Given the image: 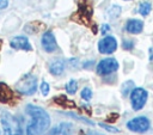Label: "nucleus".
<instances>
[{
	"label": "nucleus",
	"instance_id": "9d476101",
	"mask_svg": "<svg viewBox=\"0 0 153 135\" xmlns=\"http://www.w3.org/2000/svg\"><path fill=\"white\" fill-rule=\"evenodd\" d=\"M16 100L13 91L4 82H0V103L2 104H11Z\"/></svg>",
	"mask_w": 153,
	"mask_h": 135
},
{
	"label": "nucleus",
	"instance_id": "7ed1b4c3",
	"mask_svg": "<svg viewBox=\"0 0 153 135\" xmlns=\"http://www.w3.org/2000/svg\"><path fill=\"white\" fill-rule=\"evenodd\" d=\"M16 90L20 94L31 96L37 91V78L32 74H25L16 84Z\"/></svg>",
	"mask_w": 153,
	"mask_h": 135
},
{
	"label": "nucleus",
	"instance_id": "423d86ee",
	"mask_svg": "<svg viewBox=\"0 0 153 135\" xmlns=\"http://www.w3.org/2000/svg\"><path fill=\"white\" fill-rule=\"evenodd\" d=\"M127 128L130 130V131H134V133H145L151 127V123H149V119L145 116H137V117H134L131 118L130 121L127 122Z\"/></svg>",
	"mask_w": 153,
	"mask_h": 135
},
{
	"label": "nucleus",
	"instance_id": "a878e982",
	"mask_svg": "<svg viewBox=\"0 0 153 135\" xmlns=\"http://www.w3.org/2000/svg\"><path fill=\"white\" fill-rule=\"evenodd\" d=\"M91 135H100V134H97V133H91Z\"/></svg>",
	"mask_w": 153,
	"mask_h": 135
},
{
	"label": "nucleus",
	"instance_id": "6e6552de",
	"mask_svg": "<svg viewBox=\"0 0 153 135\" xmlns=\"http://www.w3.org/2000/svg\"><path fill=\"white\" fill-rule=\"evenodd\" d=\"M41 44H42V48L47 53H55L57 50V43H56V38L53 31H45L43 33L41 38Z\"/></svg>",
	"mask_w": 153,
	"mask_h": 135
},
{
	"label": "nucleus",
	"instance_id": "1a4fd4ad",
	"mask_svg": "<svg viewBox=\"0 0 153 135\" xmlns=\"http://www.w3.org/2000/svg\"><path fill=\"white\" fill-rule=\"evenodd\" d=\"M11 48L17 49V50H25V51H30L32 50V47L27 39V37L25 36H16L11 39L10 42Z\"/></svg>",
	"mask_w": 153,
	"mask_h": 135
},
{
	"label": "nucleus",
	"instance_id": "4be33fe9",
	"mask_svg": "<svg viewBox=\"0 0 153 135\" xmlns=\"http://www.w3.org/2000/svg\"><path fill=\"white\" fill-rule=\"evenodd\" d=\"M99 125H100L102 128H104V129H106V130L111 131V133H117V131H118V129H117V128H115V127H111V125H106V124H103V123H100Z\"/></svg>",
	"mask_w": 153,
	"mask_h": 135
},
{
	"label": "nucleus",
	"instance_id": "20e7f679",
	"mask_svg": "<svg viewBox=\"0 0 153 135\" xmlns=\"http://www.w3.org/2000/svg\"><path fill=\"white\" fill-rule=\"evenodd\" d=\"M148 99V92L142 87H134L130 92V104L135 111L141 110Z\"/></svg>",
	"mask_w": 153,
	"mask_h": 135
},
{
	"label": "nucleus",
	"instance_id": "f257e3e1",
	"mask_svg": "<svg viewBox=\"0 0 153 135\" xmlns=\"http://www.w3.org/2000/svg\"><path fill=\"white\" fill-rule=\"evenodd\" d=\"M25 111L30 116L25 135H43L50 127V116L48 112L41 106L33 104H27Z\"/></svg>",
	"mask_w": 153,
	"mask_h": 135
},
{
	"label": "nucleus",
	"instance_id": "393cba45",
	"mask_svg": "<svg viewBox=\"0 0 153 135\" xmlns=\"http://www.w3.org/2000/svg\"><path fill=\"white\" fill-rule=\"evenodd\" d=\"M148 55H149V60L153 62V47L149 48V50H148Z\"/></svg>",
	"mask_w": 153,
	"mask_h": 135
},
{
	"label": "nucleus",
	"instance_id": "412c9836",
	"mask_svg": "<svg viewBox=\"0 0 153 135\" xmlns=\"http://www.w3.org/2000/svg\"><path fill=\"white\" fill-rule=\"evenodd\" d=\"M134 45H135V42L133 39H124L123 43H122V47L126 50H131L134 48Z\"/></svg>",
	"mask_w": 153,
	"mask_h": 135
},
{
	"label": "nucleus",
	"instance_id": "4468645a",
	"mask_svg": "<svg viewBox=\"0 0 153 135\" xmlns=\"http://www.w3.org/2000/svg\"><path fill=\"white\" fill-rule=\"evenodd\" d=\"M151 10H152V5H151L149 1H142V2L139 5V7H137V12H139L141 16H143V17L148 16V14L151 13Z\"/></svg>",
	"mask_w": 153,
	"mask_h": 135
},
{
	"label": "nucleus",
	"instance_id": "f03ea898",
	"mask_svg": "<svg viewBox=\"0 0 153 135\" xmlns=\"http://www.w3.org/2000/svg\"><path fill=\"white\" fill-rule=\"evenodd\" d=\"M0 121L4 135H24V130L19 118L12 116L8 112H2Z\"/></svg>",
	"mask_w": 153,
	"mask_h": 135
},
{
	"label": "nucleus",
	"instance_id": "0eeeda50",
	"mask_svg": "<svg viewBox=\"0 0 153 135\" xmlns=\"http://www.w3.org/2000/svg\"><path fill=\"white\" fill-rule=\"evenodd\" d=\"M117 41L114 36H105L98 42V51L100 54H112L117 49Z\"/></svg>",
	"mask_w": 153,
	"mask_h": 135
},
{
	"label": "nucleus",
	"instance_id": "39448f33",
	"mask_svg": "<svg viewBox=\"0 0 153 135\" xmlns=\"http://www.w3.org/2000/svg\"><path fill=\"white\" fill-rule=\"evenodd\" d=\"M120 65L117 62L116 59L114 57H106V59H103L98 62L97 67H96V70H97V74L99 75H110L112 74L114 72H116L118 69Z\"/></svg>",
	"mask_w": 153,
	"mask_h": 135
},
{
	"label": "nucleus",
	"instance_id": "6ab92c4d",
	"mask_svg": "<svg viewBox=\"0 0 153 135\" xmlns=\"http://www.w3.org/2000/svg\"><path fill=\"white\" fill-rule=\"evenodd\" d=\"M80 97L84 99V100H90L92 98V90L90 87H84L80 92Z\"/></svg>",
	"mask_w": 153,
	"mask_h": 135
},
{
	"label": "nucleus",
	"instance_id": "f8f14e48",
	"mask_svg": "<svg viewBox=\"0 0 153 135\" xmlns=\"http://www.w3.org/2000/svg\"><path fill=\"white\" fill-rule=\"evenodd\" d=\"M72 124L71 123H60L55 125L48 135H72Z\"/></svg>",
	"mask_w": 153,
	"mask_h": 135
},
{
	"label": "nucleus",
	"instance_id": "5701e85b",
	"mask_svg": "<svg viewBox=\"0 0 153 135\" xmlns=\"http://www.w3.org/2000/svg\"><path fill=\"white\" fill-rule=\"evenodd\" d=\"M110 31V26L108 25V24H103L102 26H100V32L103 33V35H105L106 32H109Z\"/></svg>",
	"mask_w": 153,
	"mask_h": 135
},
{
	"label": "nucleus",
	"instance_id": "ddd939ff",
	"mask_svg": "<svg viewBox=\"0 0 153 135\" xmlns=\"http://www.w3.org/2000/svg\"><path fill=\"white\" fill-rule=\"evenodd\" d=\"M65 67H66V63L63 60H55L53 61L50 65H49V72L53 74V75H61L65 70Z\"/></svg>",
	"mask_w": 153,
	"mask_h": 135
},
{
	"label": "nucleus",
	"instance_id": "2eb2a0df",
	"mask_svg": "<svg viewBox=\"0 0 153 135\" xmlns=\"http://www.w3.org/2000/svg\"><path fill=\"white\" fill-rule=\"evenodd\" d=\"M54 100H55V103H56V104H59V105H61V106H65V108H73V106H74V102L68 100L65 96L55 97V98H54Z\"/></svg>",
	"mask_w": 153,
	"mask_h": 135
},
{
	"label": "nucleus",
	"instance_id": "b1692460",
	"mask_svg": "<svg viewBox=\"0 0 153 135\" xmlns=\"http://www.w3.org/2000/svg\"><path fill=\"white\" fill-rule=\"evenodd\" d=\"M8 6V0H0V8H6Z\"/></svg>",
	"mask_w": 153,
	"mask_h": 135
},
{
	"label": "nucleus",
	"instance_id": "a211bd4d",
	"mask_svg": "<svg viewBox=\"0 0 153 135\" xmlns=\"http://www.w3.org/2000/svg\"><path fill=\"white\" fill-rule=\"evenodd\" d=\"M120 14H121V7L117 6V5H114V6L108 11V16H109V18H111V19L117 18Z\"/></svg>",
	"mask_w": 153,
	"mask_h": 135
},
{
	"label": "nucleus",
	"instance_id": "dca6fc26",
	"mask_svg": "<svg viewBox=\"0 0 153 135\" xmlns=\"http://www.w3.org/2000/svg\"><path fill=\"white\" fill-rule=\"evenodd\" d=\"M66 91H67V93H69V94H74V93L78 91V82H76V80L71 79V80L66 84Z\"/></svg>",
	"mask_w": 153,
	"mask_h": 135
},
{
	"label": "nucleus",
	"instance_id": "aec40b11",
	"mask_svg": "<svg viewBox=\"0 0 153 135\" xmlns=\"http://www.w3.org/2000/svg\"><path fill=\"white\" fill-rule=\"evenodd\" d=\"M39 91H41V93H42L43 96H47V94L49 93V91H50L49 84H48L47 81H42L41 85H39Z\"/></svg>",
	"mask_w": 153,
	"mask_h": 135
},
{
	"label": "nucleus",
	"instance_id": "f3484780",
	"mask_svg": "<svg viewBox=\"0 0 153 135\" xmlns=\"http://www.w3.org/2000/svg\"><path fill=\"white\" fill-rule=\"evenodd\" d=\"M133 88H134V82H133L131 80L126 81V82L122 85V87H121L123 96H128V94L131 92V90H133Z\"/></svg>",
	"mask_w": 153,
	"mask_h": 135
},
{
	"label": "nucleus",
	"instance_id": "bb28decb",
	"mask_svg": "<svg viewBox=\"0 0 153 135\" xmlns=\"http://www.w3.org/2000/svg\"><path fill=\"white\" fill-rule=\"evenodd\" d=\"M124 1H128V0H124Z\"/></svg>",
	"mask_w": 153,
	"mask_h": 135
},
{
	"label": "nucleus",
	"instance_id": "cd10ccee",
	"mask_svg": "<svg viewBox=\"0 0 153 135\" xmlns=\"http://www.w3.org/2000/svg\"><path fill=\"white\" fill-rule=\"evenodd\" d=\"M88 135H91V134H88Z\"/></svg>",
	"mask_w": 153,
	"mask_h": 135
},
{
	"label": "nucleus",
	"instance_id": "9b49d317",
	"mask_svg": "<svg viewBox=\"0 0 153 135\" xmlns=\"http://www.w3.org/2000/svg\"><path fill=\"white\" fill-rule=\"evenodd\" d=\"M143 30V23L142 20L140 19H135V18H131V19H128L127 23H126V31L131 33V35H137L140 32H142Z\"/></svg>",
	"mask_w": 153,
	"mask_h": 135
}]
</instances>
